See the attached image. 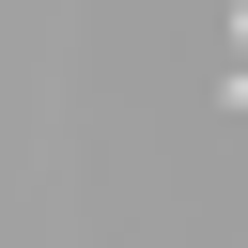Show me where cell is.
Listing matches in <instances>:
<instances>
[{
  "label": "cell",
  "mask_w": 248,
  "mask_h": 248,
  "mask_svg": "<svg viewBox=\"0 0 248 248\" xmlns=\"http://www.w3.org/2000/svg\"><path fill=\"white\" fill-rule=\"evenodd\" d=\"M232 93H248V16H232Z\"/></svg>",
  "instance_id": "1"
}]
</instances>
